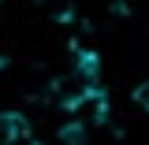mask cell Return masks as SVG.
Here are the masks:
<instances>
[{"instance_id": "cell-1", "label": "cell", "mask_w": 149, "mask_h": 145, "mask_svg": "<svg viewBox=\"0 0 149 145\" xmlns=\"http://www.w3.org/2000/svg\"><path fill=\"white\" fill-rule=\"evenodd\" d=\"M134 104H138L142 112H149V78H146V82H138V86H134Z\"/></svg>"}]
</instances>
